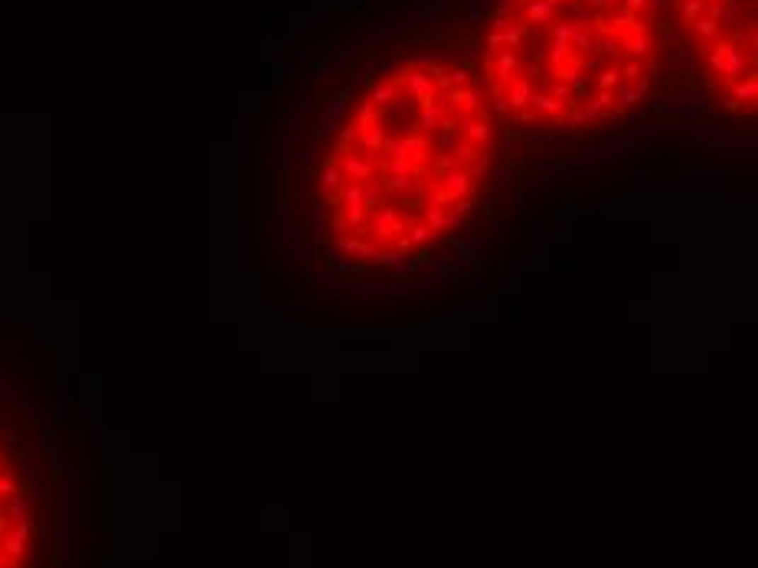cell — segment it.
<instances>
[{"mask_svg": "<svg viewBox=\"0 0 758 568\" xmlns=\"http://www.w3.org/2000/svg\"><path fill=\"white\" fill-rule=\"evenodd\" d=\"M494 147V111L468 69L396 62L350 105L317 173L333 248L353 265L435 248L471 216Z\"/></svg>", "mask_w": 758, "mask_h": 568, "instance_id": "1", "label": "cell"}, {"mask_svg": "<svg viewBox=\"0 0 758 568\" xmlns=\"http://www.w3.org/2000/svg\"><path fill=\"white\" fill-rule=\"evenodd\" d=\"M660 69V0H497L481 40L490 111L543 131L618 121Z\"/></svg>", "mask_w": 758, "mask_h": 568, "instance_id": "2", "label": "cell"}, {"mask_svg": "<svg viewBox=\"0 0 758 568\" xmlns=\"http://www.w3.org/2000/svg\"><path fill=\"white\" fill-rule=\"evenodd\" d=\"M680 36L709 98L735 118L758 105V0H673Z\"/></svg>", "mask_w": 758, "mask_h": 568, "instance_id": "3", "label": "cell"}, {"mask_svg": "<svg viewBox=\"0 0 758 568\" xmlns=\"http://www.w3.org/2000/svg\"><path fill=\"white\" fill-rule=\"evenodd\" d=\"M43 490L20 418L0 399V568H36L43 552Z\"/></svg>", "mask_w": 758, "mask_h": 568, "instance_id": "4", "label": "cell"}]
</instances>
